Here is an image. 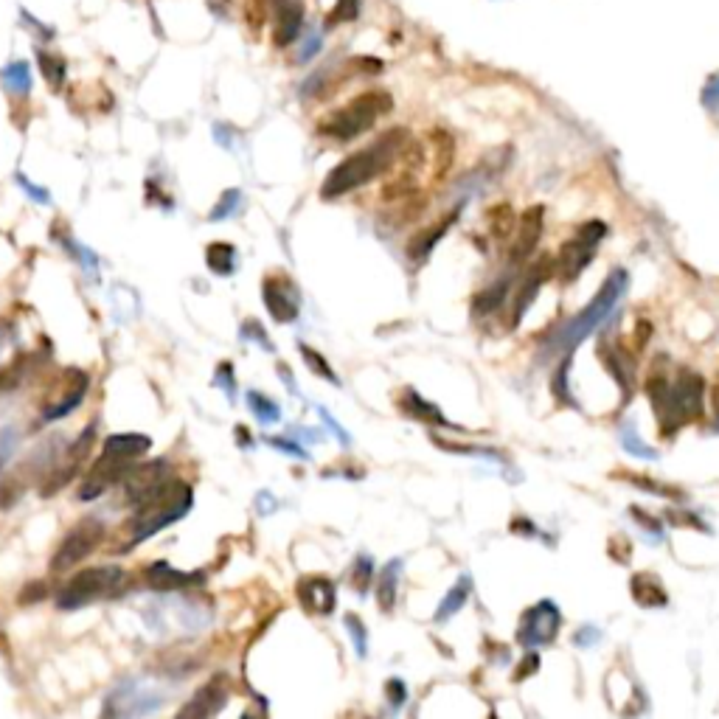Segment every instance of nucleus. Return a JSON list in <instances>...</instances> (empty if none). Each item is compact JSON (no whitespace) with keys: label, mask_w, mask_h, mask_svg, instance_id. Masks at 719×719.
<instances>
[{"label":"nucleus","mask_w":719,"mask_h":719,"mask_svg":"<svg viewBox=\"0 0 719 719\" xmlns=\"http://www.w3.org/2000/svg\"><path fill=\"white\" fill-rule=\"evenodd\" d=\"M405 144H408V130H391V133L380 135L371 147L349 155L326 175L321 197L335 200V197H343L349 191L366 186L368 180L380 177L388 166H394V161L405 152Z\"/></svg>","instance_id":"f257e3e1"},{"label":"nucleus","mask_w":719,"mask_h":719,"mask_svg":"<svg viewBox=\"0 0 719 719\" xmlns=\"http://www.w3.org/2000/svg\"><path fill=\"white\" fill-rule=\"evenodd\" d=\"M646 394L655 405L661 433L672 436L680 427L697 422L705 411V380L694 371H680L675 382L652 374L646 382Z\"/></svg>","instance_id":"f03ea898"},{"label":"nucleus","mask_w":719,"mask_h":719,"mask_svg":"<svg viewBox=\"0 0 719 719\" xmlns=\"http://www.w3.org/2000/svg\"><path fill=\"white\" fill-rule=\"evenodd\" d=\"M191 509V486L177 478H166L147 498L135 503V520L130 543H144L155 531L172 526Z\"/></svg>","instance_id":"7ed1b4c3"},{"label":"nucleus","mask_w":719,"mask_h":719,"mask_svg":"<svg viewBox=\"0 0 719 719\" xmlns=\"http://www.w3.org/2000/svg\"><path fill=\"white\" fill-rule=\"evenodd\" d=\"M394 99L385 90H366L354 96L346 107L335 110L332 116L321 121V135L335 138V141H352L357 135L368 133L385 113H391Z\"/></svg>","instance_id":"20e7f679"},{"label":"nucleus","mask_w":719,"mask_h":719,"mask_svg":"<svg viewBox=\"0 0 719 719\" xmlns=\"http://www.w3.org/2000/svg\"><path fill=\"white\" fill-rule=\"evenodd\" d=\"M624 287H627V273L624 270H613L607 281L602 284V290L596 293V298L587 304L571 323H568V329L559 335V346L565 349V352H573L582 340L599 326V323L607 321V315L613 312V307L618 304V298L624 293Z\"/></svg>","instance_id":"39448f33"},{"label":"nucleus","mask_w":719,"mask_h":719,"mask_svg":"<svg viewBox=\"0 0 719 719\" xmlns=\"http://www.w3.org/2000/svg\"><path fill=\"white\" fill-rule=\"evenodd\" d=\"M118 590H124V571L121 568H116V565L88 568V571L76 573L74 579L59 590L57 607L59 610H79L90 602L116 596Z\"/></svg>","instance_id":"423d86ee"},{"label":"nucleus","mask_w":719,"mask_h":719,"mask_svg":"<svg viewBox=\"0 0 719 719\" xmlns=\"http://www.w3.org/2000/svg\"><path fill=\"white\" fill-rule=\"evenodd\" d=\"M104 540V523L99 517H85L82 523H76L74 529L65 534V540L59 543L57 554L51 559V571H68L79 565L82 559H88Z\"/></svg>","instance_id":"0eeeda50"},{"label":"nucleus","mask_w":719,"mask_h":719,"mask_svg":"<svg viewBox=\"0 0 719 719\" xmlns=\"http://www.w3.org/2000/svg\"><path fill=\"white\" fill-rule=\"evenodd\" d=\"M604 234H607V228H604L602 222H585V225L579 228V234L573 236L571 242L562 245L559 256L554 259V270H557L565 281L576 279V276L593 262V256H596Z\"/></svg>","instance_id":"6e6552de"},{"label":"nucleus","mask_w":719,"mask_h":719,"mask_svg":"<svg viewBox=\"0 0 719 719\" xmlns=\"http://www.w3.org/2000/svg\"><path fill=\"white\" fill-rule=\"evenodd\" d=\"M93 439H96V430H93V427H85V430H82V436H79V439H76L71 447H68L65 461H62V464H54L51 470L45 472V481H43L45 498H51L54 492H59V489L68 484L76 472H79V467L85 464V455H88Z\"/></svg>","instance_id":"1a4fd4ad"},{"label":"nucleus","mask_w":719,"mask_h":719,"mask_svg":"<svg viewBox=\"0 0 719 719\" xmlns=\"http://www.w3.org/2000/svg\"><path fill=\"white\" fill-rule=\"evenodd\" d=\"M559 621H562V616H559L557 604L554 602L537 604V607H531L529 613L523 616V624H520L517 638H520V644L523 646L551 644V641L557 638Z\"/></svg>","instance_id":"9d476101"},{"label":"nucleus","mask_w":719,"mask_h":719,"mask_svg":"<svg viewBox=\"0 0 719 719\" xmlns=\"http://www.w3.org/2000/svg\"><path fill=\"white\" fill-rule=\"evenodd\" d=\"M265 6L273 17V43H295L304 26V0H265Z\"/></svg>","instance_id":"9b49d317"},{"label":"nucleus","mask_w":719,"mask_h":719,"mask_svg":"<svg viewBox=\"0 0 719 719\" xmlns=\"http://www.w3.org/2000/svg\"><path fill=\"white\" fill-rule=\"evenodd\" d=\"M265 304L270 315L279 323H290L298 318V293L287 276H270L265 281Z\"/></svg>","instance_id":"f8f14e48"},{"label":"nucleus","mask_w":719,"mask_h":719,"mask_svg":"<svg viewBox=\"0 0 719 719\" xmlns=\"http://www.w3.org/2000/svg\"><path fill=\"white\" fill-rule=\"evenodd\" d=\"M551 276H554V259L543 256V259H540V262H537V265L529 270V276H526V281H523V287L514 293L512 321H509V326H517V323H520V318L526 315V309L534 304L537 290H540V287H543L545 281L551 279Z\"/></svg>","instance_id":"ddd939ff"},{"label":"nucleus","mask_w":719,"mask_h":719,"mask_svg":"<svg viewBox=\"0 0 719 719\" xmlns=\"http://www.w3.org/2000/svg\"><path fill=\"white\" fill-rule=\"evenodd\" d=\"M228 700V680L225 677H211L203 689L191 697L186 708H180V717H214Z\"/></svg>","instance_id":"4468645a"},{"label":"nucleus","mask_w":719,"mask_h":719,"mask_svg":"<svg viewBox=\"0 0 719 719\" xmlns=\"http://www.w3.org/2000/svg\"><path fill=\"white\" fill-rule=\"evenodd\" d=\"M540 236H543V206H534L529 208V211L523 214V220H520L517 239H514L512 250H509V262H512V265L526 262L531 250L537 248Z\"/></svg>","instance_id":"2eb2a0df"},{"label":"nucleus","mask_w":719,"mask_h":719,"mask_svg":"<svg viewBox=\"0 0 719 719\" xmlns=\"http://www.w3.org/2000/svg\"><path fill=\"white\" fill-rule=\"evenodd\" d=\"M166 461H152V464H144V467H133V470L124 475V492H127V500L130 503H138L144 500L158 486L166 481Z\"/></svg>","instance_id":"dca6fc26"},{"label":"nucleus","mask_w":719,"mask_h":719,"mask_svg":"<svg viewBox=\"0 0 719 719\" xmlns=\"http://www.w3.org/2000/svg\"><path fill=\"white\" fill-rule=\"evenodd\" d=\"M298 599L309 613L329 616L335 610V585L326 576H307L298 582Z\"/></svg>","instance_id":"f3484780"},{"label":"nucleus","mask_w":719,"mask_h":719,"mask_svg":"<svg viewBox=\"0 0 719 719\" xmlns=\"http://www.w3.org/2000/svg\"><path fill=\"white\" fill-rule=\"evenodd\" d=\"M599 354H602L607 371L624 388V399H630L632 391H635V360H632V354L624 346H602Z\"/></svg>","instance_id":"a211bd4d"},{"label":"nucleus","mask_w":719,"mask_h":719,"mask_svg":"<svg viewBox=\"0 0 719 719\" xmlns=\"http://www.w3.org/2000/svg\"><path fill=\"white\" fill-rule=\"evenodd\" d=\"M630 590H632V599L646 607V610H655V607H666L669 602V593H666V587L663 582L655 576V573H635L630 582Z\"/></svg>","instance_id":"6ab92c4d"},{"label":"nucleus","mask_w":719,"mask_h":719,"mask_svg":"<svg viewBox=\"0 0 719 719\" xmlns=\"http://www.w3.org/2000/svg\"><path fill=\"white\" fill-rule=\"evenodd\" d=\"M149 447H152V441L147 436H141V433H118V436H110V439L104 441L102 455L133 464L135 458H141Z\"/></svg>","instance_id":"aec40b11"},{"label":"nucleus","mask_w":719,"mask_h":719,"mask_svg":"<svg viewBox=\"0 0 719 719\" xmlns=\"http://www.w3.org/2000/svg\"><path fill=\"white\" fill-rule=\"evenodd\" d=\"M147 582L158 590H172V587H189V585H203L206 576L203 573H180L166 562H158L147 571Z\"/></svg>","instance_id":"412c9836"},{"label":"nucleus","mask_w":719,"mask_h":719,"mask_svg":"<svg viewBox=\"0 0 719 719\" xmlns=\"http://www.w3.org/2000/svg\"><path fill=\"white\" fill-rule=\"evenodd\" d=\"M455 220H458V214L453 211V214H447V217L436 222V225H427L422 231H416V236L408 242V256H411V259H425L427 253L436 248V242H439L441 236L450 231V225H453Z\"/></svg>","instance_id":"4be33fe9"},{"label":"nucleus","mask_w":719,"mask_h":719,"mask_svg":"<svg viewBox=\"0 0 719 719\" xmlns=\"http://www.w3.org/2000/svg\"><path fill=\"white\" fill-rule=\"evenodd\" d=\"M71 374V382H68V391L59 397V402H54L51 408H45V419H59L65 413H71L85 399L88 394V377L82 371H68Z\"/></svg>","instance_id":"5701e85b"},{"label":"nucleus","mask_w":719,"mask_h":719,"mask_svg":"<svg viewBox=\"0 0 719 719\" xmlns=\"http://www.w3.org/2000/svg\"><path fill=\"white\" fill-rule=\"evenodd\" d=\"M399 408L405 413H411L413 419H419V422H427V425H447L444 422V416L436 405H430L425 399L419 397L416 391H402V397H399Z\"/></svg>","instance_id":"b1692460"},{"label":"nucleus","mask_w":719,"mask_h":719,"mask_svg":"<svg viewBox=\"0 0 719 719\" xmlns=\"http://www.w3.org/2000/svg\"><path fill=\"white\" fill-rule=\"evenodd\" d=\"M206 262L208 267H211L214 273H220V276L234 273V262H236L234 245H228V242H211L206 250Z\"/></svg>","instance_id":"393cba45"},{"label":"nucleus","mask_w":719,"mask_h":719,"mask_svg":"<svg viewBox=\"0 0 719 719\" xmlns=\"http://www.w3.org/2000/svg\"><path fill=\"white\" fill-rule=\"evenodd\" d=\"M29 366H31L29 354H17L9 366L0 368V394H6V391H15L17 385L23 382V377H26Z\"/></svg>","instance_id":"a878e982"},{"label":"nucleus","mask_w":719,"mask_h":719,"mask_svg":"<svg viewBox=\"0 0 719 719\" xmlns=\"http://www.w3.org/2000/svg\"><path fill=\"white\" fill-rule=\"evenodd\" d=\"M397 573H399V565H388L380 576V585H377V602L385 613H391L394 610V604H397Z\"/></svg>","instance_id":"bb28decb"},{"label":"nucleus","mask_w":719,"mask_h":719,"mask_svg":"<svg viewBox=\"0 0 719 719\" xmlns=\"http://www.w3.org/2000/svg\"><path fill=\"white\" fill-rule=\"evenodd\" d=\"M3 85L9 90H15V93H29L31 88V79H29V65L26 62H12L9 68H3Z\"/></svg>","instance_id":"cd10ccee"},{"label":"nucleus","mask_w":719,"mask_h":719,"mask_svg":"<svg viewBox=\"0 0 719 719\" xmlns=\"http://www.w3.org/2000/svg\"><path fill=\"white\" fill-rule=\"evenodd\" d=\"M467 596H470V579H461V582L450 590V596L441 602V610L436 613V621H447L453 613H458L461 604L467 602Z\"/></svg>","instance_id":"c85d7f7f"},{"label":"nucleus","mask_w":719,"mask_h":719,"mask_svg":"<svg viewBox=\"0 0 719 719\" xmlns=\"http://www.w3.org/2000/svg\"><path fill=\"white\" fill-rule=\"evenodd\" d=\"M433 141H436V177H444L453 163V141L447 133H433Z\"/></svg>","instance_id":"c756f323"},{"label":"nucleus","mask_w":719,"mask_h":719,"mask_svg":"<svg viewBox=\"0 0 719 719\" xmlns=\"http://www.w3.org/2000/svg\"><path fill=\"white\" fill-rule=\"evenodd\" d=\"M40 68H43L45 79H48L54 88L62 85V79H65V59L57 57V54H45V51H40Z\"/></svg>","instance_id":"7c9ffc66"},{"label":"nucleus","mask_w":719,"mask_h":719,"mask_svg":"<svg viewBox=\"0 0 719 719\" xmlns=\"http://www.w3.org/2000/svg\"><path fill=\"white\" fill-rule=\"evenodd\" d=\"M489 225H492V234L498 236V239H503V236L512 231V225H514L512 208L506 206V203H503V206L492 208V211H489Z\"/></svg>","instance_id":"2f4dec72"},{"label":"nucleus","mask_w":719,"mask_h":719,"mask_svg":"<svg viewBox=\"0 0 719 719\" xmlns=\"http://www.w3.org/2000/svg\"><path fill=\"white\" fill-rule=\"evenodd\" d=\"M621 478H627L632 486H641V489L652 492V495H669V498H680V495H683L675 486L658 484V481H652V478H638V475H630V472H621Z\"/></svg>","instance_id":"473e14b6"},{"label":"nucleus","mask_w":719,"mask_h":719,"mask_svg":"<svg viewBox=\"0 0 719 719\" xmlns=\"http://www.w3.org/2000/svg\"><path fill=\"white\" fill-rule=\"evenodd\" d=\"M301 354H304V360H307V366L318 374V377H326L329 382H335L338 385V374L329 368V363L323 360L321 354L315 352V349H309V346H301Z\"/></svg>","instance_id":"72a5a7b5"},{"label":"nucleus","mask_w":719,"mask_h":719,"mask_svg":"<svg viewBox=\"0 0 719 719\" xmlns=\"http://www.w3.org/2000/svg\"><path fill=\"white\" fill-rule=\"evenodd\" d=\"M248 402H250V411L256 413L262 422H276V419H279V408H276V405H273V402H270L267 397H262V394H256V391H253V394L248 397Z\"/></svg>","instance_id":"f704fd0d"},{"label":"nucleus","mask_w":719,"mask_h":719,"mask_svg":"<svg viewBox=\"0 0 719 719\" xmlns=\"http://www.w3.org/2000/svg\"><path fill=\"white\" fill-rule=\"evenodd\" d=\"M360 12V3L357 0H338L335 3V9H332V15L326 20V26H335V23H346V20H354Z\"/></svg>","instance_id":"c9c22d12"},{"label":"nucleus","mask_w":719,"mask_h":719,"mask_svg":"<svg viewBox=\"0 0 719 719\" xmlns=\"http://www.w3.org/2000/svg\"><path fill=\"white\" fill-rule=\"evenodd\" d=\"M371 573H374L371 559L368 557L357 559V565H354V571H352V579H354V587H357L360 593H366L368 585H371Z\"/></svg>","instance_id":"e433bc0d"},{"label":"nucleus","mask_w":719,"mask_h":719,"mask_svg":"<svg viewBox=\"0 0 719 719\" xmlns=\"http://www.w3.org/2000/svg\"><path fill=\"white\" fill-rule=\"evenodd\" d=\"M610 557L618 559L621 565H627V562H630L632 545H630V540L624 537V534H618V537H613V540H610Z\"/></svg>","instance_id":"4c0bfd02"},{"label":"nucleus","mask_w":719,"mask_h":719,"mask_svg":"<svg viewBox=\"0 0 719 719\" xmlns=\"http://www.w3.org/2000/svg\"><path fill=\"white\" fill-rule=\"evenodd\" d=\"M537 669H540V655H537V652H529V655L523 658V663L514 669V680L520 683V680H526V677L534 675Z\"/></svg>","instance_id":"58836bf2"},{"label":"nucleus","mask_w":719,"mask_h":719,"mask_svg":"<svg viewBox=\"0 0 719 719\" xmlns=\"http://www.w3.org/2000/svg\"><path fill=\"white\" fill-rule=\"evenodd\" d=\"M346 627L352 630L354 641H357V652H360V655H366V632H363L366 627H363V621H360L357 616H346Z\"/></svg>","instance_id":"ea45409f"},{"label":"nucleus","mask_w":719,"mask_h":719,"mask_svg":"<svg viewBox=\"0 0 719 719\" xmlns=\"http://www.w3.org/2000/svg\"><path fill=\"white\" fill-rule=\"evenodd\" d=\"M234 200H239V191H228V194H222L220 206L214 208V214H211V220H222V217H228L231 211H234Z\"/></svg>","instance_id":"a19ab883"},{"label":"nucleus","mask_w":719,"mask_h":719,"mask_svg":"<svg viewBox=\"0 0 719 719\" xmlns=\"http://www.w3.org/2000/svg\"><path fill=\"white\" fill-rule=\"evenodd\" d=\"M666 520H669V523H675V526H694V529L705 531L703 523H700V520H694V514H689V512H666Z\"/></svg>","instance_id":"79ce46f5"},{"label":"nucleus","mask_w":719,"mask_h":719,"mask_svg":"<svg viewBox=\"0 0 719 719\" xmlns=\"http://www.w3.org/2000/svg\"><path fill=\"white\" fill-rule=\"evenodd\" d=\"M385 691H388V700H391V705L405 703V683H402V680H388Z\"/></svg>","instance_id":"37998d69"},{"label":"nucleus","mask_w":719,"mask_h":719,"mask_svg":"<svg viewBox=\"0 0 719 719\" xmlns=\"http://www.w3.org/2000/svg\"><path fill=\"white\" fill-rule=\"evenodd\" d=\"M12 447H15V433H12V430H6V433L0 436V467H3V461L12 455Z\"/></svg>","instance_id":"c03bdc74"},{"label":"nucleus","mask_w":719,"mask_h":719,"mask_svg":"<svg viewBox=\"0 0 719 719\" xmlns=\"http://www.w3.org/2000/svg\"><path fill=\"white\" fill-rule=\"evenodd\" d=\"M703 99H705V104H708V107H719V79H714V82H711V85L705 88Z\"/></svg>","instance_id":"a18cd8bd"},{"label":"nucleus","mask_w":719,"mask_h":719,"mask_svg":"<svg viewBox=\"0 0 719 719\" xmlns=\"http://www.w3.org/2000/svg\"><path fill=\"white\" fill-rule=\"evenodd\" d=\"M318 45H321V37L318 34H312L307 40V45H304V51H301V59H309L315 51H318Z\"/></svg>","instance_id":"49530a36"},{"label":"nucleus","mask_w":719,"mask_h":719,"mask_svg":"<svg viewBox=\"0 0 719 719\" xmlns=\"http://www.w3.org/2000/svg\"><path fill=\"white\" fill-rule=\"evenodd\" d=\"M711 413H714V422L719 425V380L711 385Z\"/></svg>","instance_id":"de8ad7c7"},{"label":"nucleus","mask_w":719,"mask_h":719,"mask_svg":"<svg viewBox=\"0 0 719 719\" xmlns=\"http://www.w3.org/2000/svg\"><path fill=\"white\" fill-rule=\"evenodd\" d=\"M649 329H652V326H649V323H638V332H635V335H638V338H635V346H641V349H644V346H646V340H649V338H646V335H649Z\"/></svg>","instance_id":"09e8293b"},{"label":"nucleus","mask_w":719,"mask_h":719,"mask_svg":"<svg viewBox=\"0 0 719 719\" xmlns=\"http://www.w3.org/2000/svg\"><path fill=\"white\" fill-rule=\"evenodd\" d=\"M6 335H9V326H6V323H0V346L6 343Z\"/></svg>","instance_id":"8fccbe9b"}]
</instances>
